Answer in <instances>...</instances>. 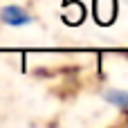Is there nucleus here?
Masks as SVG:
<instances>
[{"label":"nucleus","mask_w":128,"mask_h":128,"mask_svg":"<svg viewBox=\"0 0 128 128\" xmlns=\"http://www.w3.org/2000/svg\"><path fill=\"white\" fill-rule=\"evenodd\" d=\"M0 20L4 25H9V27H22V25L32 22V16L25 9H20L18 4H9V7L0 9Z\"/></svg>","instance_id":"1"},{"label":"nucleus","mask_w":128,"mask_h":128,"mask_svg":"<svg viewBox=\"0 0 128 128\" xmlns=\"http://www.w3.org/2000/svg\"><path fill=\"white\" fill-rule=\"evenodd\" d=\"M115 14H117L115 0H94V16H97V20H99L101 25L112 22Z\"/></svg>","instance_id":"2"},{"label":"nucleus","mask_w":128,"mask_h":128,"mask_svg":"<svg viewBox=\"0 0 128 128\" xmlns=\"http://www.w3.org/2000/svg\"><path fill=\"white\" fill-rule=\"evenodd\" d=\"M104 99L117 108H128V92H124V90H106Z\"/></svg>","instance_id":"3"}]
</instances>
